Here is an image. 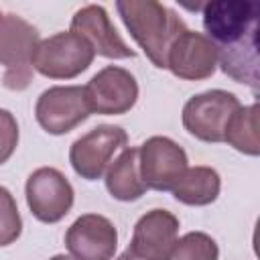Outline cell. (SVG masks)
<instances>
[{
    "label": "cell",
    "mask_w": 260,
    "mask_h": 260,
    "mask_svg": "<svg viewBox=\"0 0 260 260\" xmlns=\"http://www.w3.org/2000/svg\"><path fill=\"white\" fill-rule=\"evenodd\" d=\"M138 171L146 189L171 191L187 171V154L175 140L150 136L138 148Z\"/></svg>",
    "instance_id": "9c48e42d"
},
{
    "label": "cell",
    "mask_w": 260,
    "mask_h": 260,
    "mask_svg": "<svg viewBox=\"0 0 260 260\" xmlns=\"http://www.w3.org/2000/svg\"><path fill=\"white\" fill-rule=\"evenodd\" d=\"M91 110L81 85H55L45 89L35 106L41 128L49 134H67L89 118Z\"/></svg>",
    "instance_id": "8992f818"
},
{
    "label": "cell",
    "mask_w": 260,
    "mask_h": 260,
    "mask_svg": "<svg viewBox=\"0 0 260 260\" xmlns=\"http://www.w3.org/2000/svg\"><path fill=\"white\" fill-rule=\"evenodd\" d=\"M116 8L130 37L152 65L167 69V55L173 41L187 30L177 12L154 0H120L116 2Z\"/></svg>",
    "instance_id": "7a4b0ae2"
},
{
    "label": "cell",
    "mask_w": 260,
    "mask_h": 260,
    "mask_svg": "<svg viewBox=\"0 0 260 260\" xmlns=\"http://www.w3.org/2000/svg\"><path fill=\"white\" fill-rule=\"evenodd\" d=\"M240 106L238 98L223 89L197 93L183 106V126L203 142H223L225 126Z\"/></svg>",
    "instance_id": "5b68a950"
},
{
    "label": "cell",
    "mask_w": 260,
    "mask_h": 260,
    "mask_svg": "<svg viewBox=\"0 0 260 260\" xmlns=\"http://www.w3.org/2000/svg\"><path fill=\"white\" fill-rule=\"evenodd\" d=\"M39 45V30L18 14L0 18V65H4V87L22 91L32 79V53Z\"/></svg>",
    "instance_id": "3957f363"
},
{
    "label": "cell",
    "mask_w": 260,
    "mask_h": 260,
    "mask_svg": "<svg viewBox=\"0 0 260 260\" xmlns=\"http://www.w3.org/2000/svg\"><path fill=\"white\" fill-rule=\"evenodd\" d=\"M106 189L118 201H136L144 195L146 185L138 171V148H124L114 165L108 167Z\"/></svg>",
    "instance_id": "9a60e30c"
},
{
    "label": "cell",
    "mask_w": 260,
    "mask_h": 260,
    "mask_svg": "<svg viewBox=\"0 0 260 260\" xmlns=\"http://www.w3.org/2000/svg\"><path fill=\"white\" fill-rule=\"evenodd\" d=\"M118 260H142V258H138V256H134L130 250H124L120 256H118Z\"/></svg>",
    "instance_id": "44dd1931"
},
{
    "label": "cell",
    "mask_w": 260,
    "mask_h": 260,
    "mask_svg": "<svg viewBox=\"0 0 260 260\" xmlns=\"http://www.w3.org/2000/svg\"><path fill=\"white\" fill-rule=\"evenodd\" d=\"M219 248L215 240L203 232H189L175 242L171 260H217Z\"/></svg>",
    "instance_id": "ac0fdd59"
},
{
    "label": "cell",
    "mask_w": 260,
    "mask_h": 260,
    "mask_svg": "<svg viewBox=\"0 0 260 260\" xmlns=\"http://www.w3.org/2000/svg\"><path fill=\"white\" fill-rule=\"evenodd\" d=\"M65 246L75 260H112L118 248V232L108 217L85 213L69 225Z\"/></svg>",
    "instance_id": "8fae6325"
},
{
    "label": "cell",
    "mask_w": 260,
    "mask_h": 260,
    "mask_svg": "<svg viewBox=\"0 0 260 260\" xmlns=\"http://www.w3.org/2000/svg\"><path fill=\"white\" fill-rule=\"evenodd\" d=\"M221 179L211 167H187L181 179L175 183L173 197L185 205H209L217 199Z\"/></svg>",
    "instance_id": "2e32d148"
},
{
    "label": "cell",
    "mask_w": 260,
    "mask_h": 260,
    "mask_svg": "<svg viewBox=\"0 0 260 260\" xmlns=\"http://www.w3.org/2000/svg\"><path fill=\"white\" fill-rule=\"evenodd\" d=\"M260 124H258V104L240 106L225 126L223 142L234 146L238 152L258 156L260 154Z\"/></svg>",
    "instance_id": "e0dca14e"
},
{
    "label": "cell",
    "mask_w": 260,
    "mask_h": 260,
    "mask_svg": "<svg viewBox=\"0 0 260 260\" xmlns=\"http://www.w3.org/2000/svg\"><path fill=\"white\" fill-rule=\"evenodd\" d=\"M22 232V219L12 193L0 185V246L16 242Z\"/></svg>",
    "instance_id": "d6986e66"
},
{
    "label": "cell",
    "mask_w": 260,
    "mask_h": 260,
    "mask_svg": "<svg viewBox=\"0 0 260 260\" xmlns=\"http://www.w3.org/2000/svg\"><path fill=\"white\" fill-rule=\"evenodd\" d=\"M128 134L124 128L114 124H102L77 138L69 148V162L73 171L85 179L95 181L106 171L114 156V152L126 146Z\"/></svg>",
    "instance_id": "52a82bcc"
},
{
    "label": "cell",
    "mask_w": 260,
    "mask_h": 260,
    "mask_svg": "<svg viewBox=\"0 0 260 260\" xmlns=\"http://www.w3.org/2000/svg\"><path fill=\"white\" fill-rule=\"evenodd\" d=\"M177 234L179 219L167 209H152L136 221L126 250L142 260H171Z\"/></svg>",
    "instance_id": "5bb4252c"
},
{
    "label": "cell",
    "mask_w": 260,
    "mask_h": 260,
    "mask_svg": "<svg viewBox=\"0 0 260 260\" xmlns=\"http://www.w3.org/2000/svg\"><path fill=\"white\" fill-rule=\"evenodd\" d=\"M95 53L75 32H57L39 41L32 53V69L51 79H71L83 73Z\"/></svg>",
    "instance_id": "277c9868"
},
{
    "label": "cell",
    "mask_w": 260,
    "mask_h": 260,
    "mask_svg": "<svg viewBox=\"0 0 260 260\" xmlns=\"http://www.w3.org/2000/svg\"><path fill=\"white\" fill-rule=\"evenodd\" d=\"M18 144V124L16 118L0 108V165L6 162Z\"/></svg>",
    "instance_id": "ffe728a7"
},
{
    "label": "cell",
    "mask_w": 260,
    "mask_h": 260,
    "mask_svg": "<svg viewBox=\"0 0 260 260\" xmlns=\"http://www.w3.org/2000/svg\"><path fill=\"white\" fill-rule=\"evenodd\" d=\"M49 260H75V258L73 256H65V254H57V256H53Z\"/></svg>",
    "instance_id": "7402d4cb"
},
{
    "label": "cell",
    "mask_w": 260,
    "mask_h": 260,
    "mask_svg": "<svg viewBox=\"0 0 260 260\" xmlns=\"http://www.w3.org/2000/svg\"><path fill=\"white\" fill-rule=\"evenodd\" d=\"M217 55L209 39L195 30H183L171 45L167 55V69L187 81H201L213 75Z\"/></svg>",
    "instance_id": "7c38bea8"
},
{
    "label": "cell",
    "mask_w": 260,
    "mask_h": 260,
    "mask_svg": "<svg viewBox=\"0 0 260 260\" xmlns=\"http://www.w3.org/2000/svg\"><path fill=\"white\" fill-rule=\"evenodd\" d=\"M260 4L252 0H213L203 4V28L221 71L254 93L260 83L258 61Z\"/></svg>",
    "instance_id": "6da1fadb"
},
{
    "label": "cell",
    "mask_w": 260,
    "mask_h": 260,
    "mask_svg": "<svg viewBox=\"0 0 260 260\" xmlns=\"http://www.w3.org/2000/svg\"><path fill=\"white\" fill-rule=\"evenodd\" d=\"M0 18H2V14H0Z\"/></svg>",
    "instance_id": "603a6c76"
},
{
    "label": "cell",
    "mask_w": 260,
    "mask_h": 260,
    "mask_svg": "<svg viewBox=\"0 0 260 260\" xmlns=\"http://www.w3.org/2000/svg\"><path fill=\"white\" fill-rule=\"evenodd\" d=\"M26 203L30 213L43 223L63 219L73 207V187L65 175L53 167H41L26 179Z\"/></svg>",
    "instance_id": "ba28073f"
},
{
    "label": "cell",
    "mask_w": 260,
    "mask_h": 260,
    "mask_svg": "<svg viewBox=\"0 0 260 260\" xmlns=\"http://www.w3.org/2000/svg\"><path fill=\"white\" fill-rule=\"evenodd\" d=\"M83 89L89 110L104 116L126 114L138 100V83L134 75L116 65L98 71Z\"/></svg>",
    "instance_id": "30bf717a"
},
{
    "label": "cell",
    "mask_w": 260,
    "mask_h": 260,
    "mask_svg": "<svg viewBox=\"0 0 260 260\" xmlns=\"http://www.w3.org/2000/svg\"><path fill=\"white\" fill-rule=\"evenodd\" d=\"M71 32L79 35L95 55L108 59H128L136 55L118 35L106 8L100 4H87L79 8L71 18Z\"/></svg>",
    "instance_id": "4fadbf2b"
}]
</instances>
